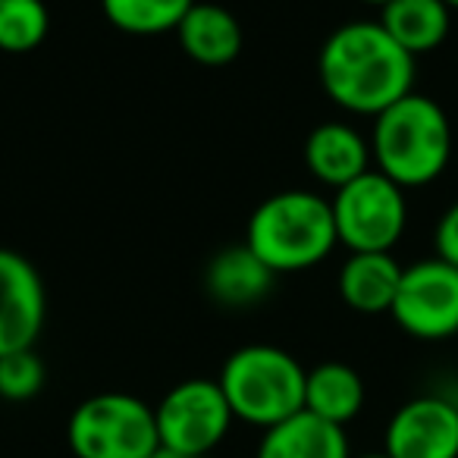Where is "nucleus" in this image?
<instances>
[{
    "instance_id": "1",
    "label": "nucleus",
    "mask_w": 458,
    "mask_h": 458,
    "mask_svg": "<svg viewBox=\"0 0 458 458\" xmlns=\"http://www.w3.org/2000/svg\"><path fill=\"white\" fill-rule=\"evenodd\" d=\"M318 79L336 107L377 116L414 91V57L377 20L343 22L318 54Z\"/></svg>"
},
{
    "instance_id": "2",
    "label": "nucleus",
    "mask_w": 458,
    "mask_h": 458,
    "mask_svg": "<svg viewBox=\"0 0 458 458\" xmlns=\"http://www.w3.org/2000/svg\"><path fill=\"white\" fill-rule=\"evenodd\" d=\"M452 141L445 110L433 98L411 91L374 116L370 157L374 170L408 191L443 176L452 160Z\"/></svg>"
},
{
    "instance_id": "3",
    "label": "nucleus",
    "mask_w": 458,
    "mask_h": 458,
    "mask_svg": "<svg viewBox=\"0 0 458 458\" xmlns=\"http://www.w3.org/2000/svg\"><path fill=\"white\" fill-rule=\"evenodd\" d=\"M245 245L276 276L318 267L339 245L330 198L305 189H286L264 198L249 216Z\"/></svg>"
},
{
    "instance_id": "4",
    "label": "nucleus",
    "mask_w": 458,
    "mask_h": 458,
    "mask_svg": "<svg viewBox=\"0 0 458 458\" xmlns=\"http://www.w3.org/2000/svg\"><path fill=\"white\" fill-rule=\"evenodd\" d=\"M305 374L299 358L280 345H242L223 361L220 383L236 420L251 427L280 424L305 408Z\"/></svg>"
},
{
    "instance_id": "5",
    "label": "nucleus",
    "mask_w": 458,
    "mask_h": 458,
    "mask_svg": "<svg viewBox=\"0 0 458 458\" xmlns=\"http://www.w3.org/2000/svg\"><path fill=\"white\" fill-rule=\"evenodd\" d=\"M76 458H151L160 445L154 408L132 393H98L79 402L66 424Z\"/></svg>"
},
{
    "instance_id": "6",
    "label": "nucleus",
    "mask_w": 458,
    "mask_h": 458,
    "mask_svg": "<svg viewBox=\"0 0 458 458\" xmlns=\"http://www.w3.org/2000/svg\"><path fill=\"white\" fill-rule=\"evenodd\" d=\"M336 242L352 251H393L408 226L405 189L370 166L330 198Z\"/></svg>"
},
{
    "instance_id": "7",
    "label": "nucleus",
    "mask_w": 458,
    "mask_h": 458,
    "mask_svg": "<svg viewBox=\"0 0 458 458\" xmlns=\"http://www.w3.org/2000/svg\"><path fill=\"white\" fill-rule=\"evenodd\" d=\"M160 445L208 458L226 439L233 427V411L220 383L191 377L182 380L154 405Z\"/></svg>"
},
{
    "instance_id": "8",
    "label": "nucleus",
    "mask_w": 458,
    "mask_h": 458,
    "mask_svg": "<svg viewBox=\"0 0 458 458\" xmlns=\"http://www.w3.org/2000/svg\"><path fill=\"white\" fill-rule=\"evenodd\" d=\"M395 327L424 343H439L458 333V267L424 258L402 270L399 293L393 299Z\"/></svg>"
},
{
    "instance_id": "9",
    "label": "nucleus",
    "mask_w": 458,
    "mask_h": 458,
    "mask_svg": "<svg viewBox=\"0 0 458 458\" xmlns=\"http://www.w3.org/2000/svg\"><path fill=\"white\" fill-rule=\"evenodd\" d=\"M389 458H458V405L445 395H414L393 411L383 437Z\"/></svg>"
},
{
    "instance_id": "10",
    "label": "nucleus",
    "mask_w": 458,
    "mask_h": 458,
    "mask_svg": "<svg viewBox=\"0 0 458 458\" xmlns=\"http://www.w3.org/2000/svg\"><path fill=\"white\" fill-rule=\"evenodd\" d=\"M45 314V283L35 264L20 251L0 249V358L32 349Z\"/></svg>"
},
{
    "instance_id": "11",
    "label": "nucleus",
    "mask_w": 458,
    "mask_h": 458,
    "mask_svg": "<svg viewBox=\"0 0 458 458\" xmlns=\"http://www.w3.org/2000/svg\"><path fill=\"white\" fill-rule=\"evenodd\" d=\"M370 139H364L349 123H320L305 139V166L318 182L333 191L349 185L361 173L370 170Z\"/></svg>"
},
{
    "instance_id": "12",
    "label": "nucleus",
    "mask_w": 458,
    "mask_h": 458,
    "mask_svg": "<svg viewBox=\"0 0 458 458\" xmlns=\"http://www.w3.org/2000/svg\"><path fill=\"white\" fill-rule=\"evenodd\" d=\"M276 274L249 249L226 245L204 267V289L223 308H251L274 289Z\"/></svg>"
},
{
    "instance_id": "13",
    "label": "nucleus",
    "mask_w": 458,
    "mask_h": 458,
    "mask_svg": "<svg viewBox=\"0 0 458 458\" xmlns=\"http://www.w3.org/2000/svg\"><path fill=\"white\" fill-rule=\"evenodd\" d=\"M255 458H352V449L345 427L301 408L293 418L264 430Z\"/></svg>"
},
{
    "instance_id": "14",
    "label": "nucleus",
    "mask_w": 458,
    "mask_h": 458,
    "mask_svg": "<svg viewBox=\"0 0 458 458\" xmlns=\"http://www.w3.org/2000/svg\"><path fill=\"white\" fill-rule=\"evenodd\" d=\"M179 47L198 66H226L242 54V26L220 4H191L176 26Z\"/></svg>"
},
{
    "instance_id": "15",
    "label": "nucleus",
    "mask_w": 458,
    "mask_h": 458,
    "mask_svg": "<svg viewBox=\"0 0 458 458\" xmlns=\"http://www.w3.org/2000/svg\"><path fill=\"white\" fill-rule=\"evenodd\" d=\"M402 270L393 251H352L339 270V299L358 314H389Z\"/></svg>"
},
{
    "instance_id": "16",
    "label": "nucleus",
    "mask_w": 458,
    "mask_h": 458,
    "mask_svg": "<svg viewBox=\"0 0 458 458\" xmlns=\"http://www.w3.org/2000/svg\"><path fill=\"white\" fill-rule=\"evenodd\" d=\"M383 32L405 54H433L452 29V10L443 0H389L380 7Z\"/></svg>"
},
{
    "instance_id": "17",
    "label": "nucleus",
    "mask_w": 458,
    "mask_h": 458,
    "mask_svg": "<svg viewBox=\"0 0 458 458\" xmlns=\"http://www.w3.org/2000/svg\"><path fill=\"white\" fill-rule=\"evenodd\" d=\"M364 408V380L352 364L324 361L305 374V411L345 427Z\"/></svg>"
},
{
    "instance_id": "18",
    "label": "nucleus",
    "mask_w": 458,
    "mask_h": 458,
    "mask_svg": "<svg viewBox=\"0 0 458 458\" xmlns=\"http://www.w3.org/2000/svg\"><path fill=\"white\" fill-rule=\"evenodd\" d=\"M195 0H101V10L114 29L126 35L176 32Z\"/></svg>"
},
{
    "instance_id": "19",
    "label": "nucleus",
    "mask_w": 458,
    "mask_h": 458,
    "mask_svg": "<svg viewBox=\"0 0 458 458\" xmlns=\"http://www.w3.org/2000/svg\"><path fill=\"white\" fill-rule=\"evenodd\" d=\"M51 13L45 0H0V51L29 54L47 38Z\"/></svg>"
},
{
    "instance_id": "20",
    "label": "nucleus",
    "mask_w": 458,
    "mask_h": 458,
    "mask_svg": "<svg viewBox=\"0 0 458 458\" xmlns=\"http://www.w3.org/2000/svg\"><path fill=\"white\" fill-rule=\"evenodd\" d=\"M45 386V364L32 349L0 358V399L29 402Z\"/></svg>"
},
{
    "instance_id": "21",
    "label": "nucleus",
    "mask_w": 458,
    "mask_h": 458,
    "mask_svg": "<svg viewBox=\"0 0 458 458\" xmlns=\"http://www.w3.org/2000/svg\"><path fill=\"white\" fill-rule=\"evenodd\" d=\"M433 245H437V258L452 267H458V201H452L437 220V233H433Z\"/></svg>"
},
{
    "instance_id": "22",
    "label": "nucleus",
    "mask_w": 458,
    "mask_h": 458,
    "mask_svg": "<svg viewBox=\"0 0 458 458\" xmlns=\"http://www.w3.org/2000/svg\"><path fill=\"white\" fill-rule=\"evenodd\" d=\"M151 458H204V455H191V452H179V449H170V445H157Z\"/></svg>"
},
{
    "instance_id": "23",
    "label": "nucleus",
    "mask_w": 458,
    "mask_h": 458,
    "mask_svg": "<svg viewBox=\"0 0 458 458\" xmlns=\"http://www.w3.org/2000/svg\"><path fill=\"white\" fill-rule=\"evenodd\" d=\"M355 458H389L386 452H364V455H355Z\"/></svg>"
},
{
    "instance_id": "24",
    "label": "nucleus",
    "mask_w": 458,
    "mask_h": 458,
    "mask_svg": "<svg viewBox=\"0 0 458 458\" xmlns=\"http://www.w3.org/2000/svg\"><path fill=\"white\" fill-rule=\"evenodd\" d=\"M361 4H370V7H383V4H389V0H361Z\"/></svg>"
},
{
    "instance_id": "25",
    "label": "nucleus",
    "mask_w": 458,
    "mask_h": 458,
    "mask_svg": "<svg viewBox=\"0 0 458 458\" xmlns=\"http://www.w3.org/2000/svg\"><path fill=\"white\" fill-rule=\"evenodd\" d=\"M443 4H445L449 10H458V0H443Z\"/></svg>"
}]
</instances>
